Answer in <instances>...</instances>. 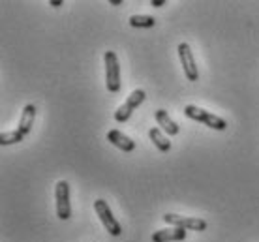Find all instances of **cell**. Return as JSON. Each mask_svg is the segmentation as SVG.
<instances>
[{
    "label": "cell",
    "mask_w": 259,
    "mask_h": 242,
    "mask_svg": "<svg viewBox=\"0 0 259 242\" xmlns=\"http://www.w3.org/2000/svg\"><path fill=\"white\" fill-rule=\"evenodd\" d=\"M184 115L192 118V120H195V122H203L205 126H208V128H212L216 131H224L227 128V122L224 118L205 111V109H201L197 105H186L184 107Z\"/></svg>",
    "instance_id": "6da1fadb"
},
{
    "label": "cell",
    "mask_w": 259,
    "mask_h": 242,
    "mask_svg": "<svg viewBox=\"0 0 259 242\" xmlns=\"http://www.w3.org/2000/svg\"><path fill=\"white\" fill-rule=\"evenodd\" d=\"M105 86L107 90L117 94L120 90V66H118V57L115 51H105Z\"/></svg>",
    "instance_id": "7a4b0ae2"
},
{
    "label": "cell",
    "mask_w": 259,
    "mask_h": 242,
    "mask_svg": "<svg viewBox=\"0 0 259 242\" xmlns=\"http://www.w3.org/2000/svg\"><path fill=\"white\" fill-rule=\"evenodd\" d=\"M94 210H96V214H98V218H100L102 225H104L105 231H107L111 236L122 235V227H120V223L117 222V218L113 216V212H111L107 201L96 199V201H94Z\"/></svg>",
    "instance_id": "3957f363"
},
{
    "label": "cell",
    "mask_w": 259,
    "mask_h": 242,
    "mask_svg": "<svg viewBox=\"0 0 259 242\" xmlns=\"http://www.w3.org/2000/svg\"><path fill=\"white\" fill-rule=\"evenodd\" d=\"M55 203H57V216L60 220L71 218V205H70V184L66 180H59L55 186Z\"/></svg>",
    "instance_id": "277c9868"
},
{
    "label": "cell",
    "mask_w": 259,
    "mask_h": 242,
    "mask_svg": "<svg viewBox=\"0 0 259 242\" xmlns=\"http://www.w3.org/2000/svg\"><path fill=\"white\" fill-rule=\"evenodd\" d=\"M145 98H147V94H145L143 88L134 90L128 98H126V102H124V104L117 109V113H115V120H117V122H126V120H130L132 113L136 111L137 107L145 102Z\"/></svg>",
    "instance_id": "5b68a950"
},
{
    "label": "cell",
    "mask_w": 259,
    "mask_h": 242,
    "mask_svg": "<svg viewBox=\"0 0 259 242\" xmlns=\"http://www.w3.org/2000/svg\"><path fill=\"white\" fill-rule=\"evenodd\" d=\"M163 222L171 225V227H182V229L190 231H205L207 229V222L201 218H190L181 216V214H163Z\"/></svg>",
    "instance_id": "8992f818"
},
{
    "label": "cell",
    "mask_w": 259,
    "mask_h": 242,
    "mask_svg": "<svg viewBox=\"0 0 259 242\" xmlns=\"http://www.w3.org/2000/svg\"><path fill=\"white\" fill-rule=\"evenodd\" d=\"M179 59H181L182 70H184V75H186V79H188V81H197V79H199L197 64H195L192 47H190L186 41L179 43Z\"/></svg>",
    "instance_id": "52a82bcc"
},
{
    "label": "cell",
    "mask_w": 259,
    "mask_h": 242,
    "mask_svg": "<svg viewBox=\"0 0 259 242\" xmlns=\"http://www.w3.org/2000/svg\"><path fill=\"white\" fill-rule=\"evenodd\" d=\"M107 141L111 144H115L117 149H120L122 152H134L136 151V141L128 135H124L120 130H109L107 131Z\"/></svg>",
    "instance_id": "ba28073f"
},
{
    "label": "cell",
    "mask_w": 259,
    "mask_h": 242,
    "mask_svg": "<svg viewBox=\"0 0 259 242\" xmlns=\"http://www.w3.org/2000/svg\"><path fill=\"white\" fill-rule=\"evenodd\" d=\"M186 238V229L182 227H167L152 233V242H181Z\"/></svg>",
    "instance_id": "9c48e42d"
},
{
    "label": "cell",
    "mask_w": 259,
    "mask_h": 242,
    "mask_svg": "<svg viewBox=\"0 0 259 242\" xmlns=\"http://www.w3.org/2000/svg\"><path fill=\"white\" fill-rule=\"evenodd\" d=\"M34 118H36V107L32 104L25 105V109H23V115H21V120H19V126H17V130L23 133V135H28L30 131H32V126H34Z\"/></svg>",
    "instance_id": "30bf717a"
},
{
    "label": "cell",
    "mask_w": 259,
    "mask_h": 242,
    "mask_svg": "<svg viewBox=\"0 0 259 242\" xmlns=\"http://www.w3.org/2000/svg\"><path fill=\"white\" fill-rule=\"evenodd\" d=\"M154 117H156V122H158V126H160V128H162V131H165L167 135H177V133L181 131L179 124H177L173 118L169 117L167 111H163V109H158Z\"/></svg>",
    "instance_id": "8fae6325"
},
{
    "label": "cell",
    "mask_w": 259,
    "mask_h": 242,
    "mask_svg": "<svg viewBox=\"0 0 259 242\" xmlns=\"http://www.w3.org/2000/svg\"><path fill=\"white\" fill-rule=\"evenodd\" d=\"M149 137H150V141L154 143V147L160 152H169V151H171V141L163 135V131L160 130V128H150Z\"/></svg>",
    "instance_id": "7c38bea8"
},
{
    "label": "cell",
    "mask_w": 259,
    "mask_h": 242,
    "mask_svg": "<svg viewBox=\"0 0 259 242\" xmlns=\"http://www.w3.org/2000/svg\"><path fill=\"white\" fill-rule=\"evenodd\" d=\"M130 25L134 28H152L156 25V19L150 15H132L130 17Z\"/></svg>",
    "instance_id": "4fadbf2b"
},
{
    "label": "cell",
    "mask_w": 259,
    "mask_h": 242,
    "mask_svg": "<svg viewBox=\"0 0 259 242\" xmlns=\"http://www.w3.org/2000/svg\"><path fill=\"white\" fill-rule=\"evenodd\" d=\"M23 139H25V135H23V133H21L19 130L4 131V133H0V144H2V147H8V144L21 143Z\"/></svg>",
    "instance_id": "5bb4252c"
},
{
    "label": "cell",
    "mask_w": 259,
    "mask_h": 242,
    "mask_svg": "<svg viewBox=\"0 0 259 242\" xmlns=\"http://www.w3.org/2000/svg\"><path fill=\"white\" fill-rule=\"evenodd\" d=\"M163 4H165V0H150V6L154 8H162Z\"/></svg>",
    "instance_id": "9a60e30c"
},
{
    "label": "cell",
    "mask_w": 259,
    "mask_h": 242,
    "mask_svg": "<svg viewBox=\"0 0 259 242\" xmlns=\"http://www.w3.org/2000/svg\"><path fill=\"white\" fill-rule=\"evenodd\" d=\"M53 8H59V6H62V2H59V0H53V2H49Z\"/></svg>",
    "instance_id": "2e32d148"
},
{
    "label": "cell",
    "mask_w": 259,
    "mask_h": 242,
    "mask_svg": "<svg viewBox=\"0 0 259 242\" xmlns=\"http://www.w3.org/2000/svg\"><path fill=\"white\" fill-rule=\"evenodd\" d=\"M111 4H113V6H120V4H122V0H111Z\"/></svg>",
    "instance_id": "e0dca14e"
}]
</instances>
